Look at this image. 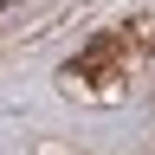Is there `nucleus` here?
I'll list each match as a JSON object with an SVG mask.
<instances>
[{
    "mask_svg": "<svg viewBox=\"0 0 155 155\" xmlns=\"http://www.w3.org/2000/svg\"><path fill=\"white\" fill-rule=\"evenodd\" d=\"M0 7H7V0H0Z\"/></svg>",
    "mask_w": 155,
    "mask_h": 155,
    "instance_id": "nucleus-1",
    "label": "nucleus"
}]
</instances>
